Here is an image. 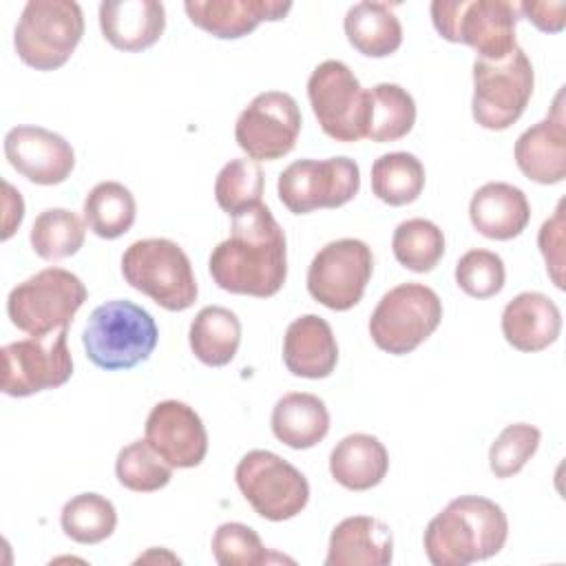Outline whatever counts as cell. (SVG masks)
<instances>
[{"instance_id": "obj_5", "label": "cell", "mask_w": 566, "mask_h": 566, "mask_svg": "<svg viewBox=\"0 0 566 566\" xmlns=\"http://www.w3.org/2000/svg\"><path fill=\"white\" fill-rule=\"evenodd\" d=\"M124 281L168 312L195 305L199 287L188 254L179 243L155 237L139 239L122 254Z\"/></svg>"}, {"instance_id": "obj_16", "label": "cell", "mask_w": 566, "mask_h": 566, "mask_svg": "<svg viewBox=\"0 0 566 566\" xmlns=\"http://www.w3.org/2000/svg\"><path fill=\"white\" fill-rule=\"evenodd\" d=\"M144 438L172 469L199 467L208 453V431L181 400L157 402L146 418Z\"/></svg>"}, {"instance_id": "obj_32", "label": "cell", "mask_w": 566, "mask_h": 566, "mask_svg": "<svg viewBox=\"0 0 566 566\" xmlns=\"http://www.w3.org/2000/svg\"><path fill=\"white\" fill-rule=\"evenodd\" d=\"M86 221L69 208H46L31 226V248L44 261H60L80 252L86 239Z\"/></svg>"}, {"instance_id": "obj_4", "label": "cell", "mask_w": 566, "mask_h": 566, "mask_svg": "<svg viewBox=\"0 0 566 566\" xmlns=\"http://www.w3.org/2000/svg\"><path fill=\"white\" fill-rule=\"evenodd\" d=\"M440 38L471 46L480 60L497 62L517 49V2L509 0H433L429 7Z\"/></svg>"}, {"instance_id": "obj_42", "label": "cell", "mask_w": 566, "mask_h": 566, "mask_svg": "<svg viewBox=\"0 0 566 566\" xmlns=\"http://www.w3.org/2000/svg\"><path fill=\"white\" fill-rule=\"evenodd\" d=\"M24 217V201L22 195L9 184L4 181V230H2V239L7 241L15 228L22 223Z\"/></svg>"}, {"instance_id": "obj_6", "label": "cell", "mask_w": 566, "mask_h": 566, "mask_svg": "<svg viewBox=\"0 0 566 566\" xmlns=\"http://www.w3.org/2000/svg\"><path fill=\"white\" fill-rule=\"evenodd\" d=\"M84 13L73 0H29L13 31L18 57L35 71H55L75 53Z\"/></svg>"}, {"instance_id": "obj_3", "label": "cell", "mask_w": 566, "mask_h": 566, "mask_svg": "<svg viewBox=\"0 0 566 566\" xmlns=\"http://www.w3.org/2000/svg\"><path fill=\"white\" fill-rule=\"evenodd\" d=\"M157 340L155 318L142 305L126 298L97 305L82 332L88 360L106 371L133 369L148 360Z\"/></svg>"}, {"instance_id": "obj_25", "label": "cell", "mask_w": 566, "mask_h": 566, "mask_svg": "<svg viewBox=\"0 0 566 566\" xmlns=\"http://www.w3.org/2000/svg\"><path fill=\"white\" fill-rule=\"evenodd\" d=\"M389 471V453L371 433H349L329 453L332 478L349 491L378 486Z\"/></svg>"}, {"instance_id": "obj_28", "label": "cell", "mask_w": 566, "mask_h": 566, "mask_svg": "<svg viewBox=\"0 0 566 566\" xmlns=\"http://www.w3.org/2000/svg\"><path fill=\"white\" fill-rule=\"evenodd\" d=\"M195 358L208 367L228 365L241 345V321L221 305H206L197 312L188 329Z\"/></svg>"}, {"instance_id": "obj_15", "label": "cell", "mask_w": 566, "mask_h": 566, "mask_svg": "<svg viewBox=\"0 0 566 566\" xmlns=\"http://www.w3.org/2000/svg\"><path fill=\"white\" fill-rule=\"evenodd\" d=\"M301 108L290 93H259L237 117V146L254 161H274L294 150L301 133Z\"/></svg>"}, {"instance_id": "obj_41", "label": "cell", "mask_w": 566, "mask_h": 566, "mask_svg": "<svg viewBox=\"0 0 566 566\" xmlns=\"http://www.w3.org/2000/svg\"><path fill=\"white\" fill-rule=\"evenodd\" d=\"M520 13L526 15L528 22H533L539 31L544 33H559L566 24V2L555 0V2H520L517 4Z\"/></svg>"}, {"instance_id": "obj_17", "label": "cell", "mask_w": 566, "mask_h": 566, "mask_svg": "<svg viewBox=\"0 0 566 566\" xmlns=\"http://www.w3.org/2000/svg\"><path fill=\"white\" fill-rule=\"evenodd\" d=\"M4 157L13 170L38 186H55L75 168L71 144L42 126H15L4 135Z\"/></svg>"}, {"instance_id": "obj_8", "label": "cell", "mask_w": 566, "mask_h": 566, "mask_svg": "<svg viewBox=\"0 0 566 566\" xmlns=\"http://www.w3.org/2000/svg\"><path fill=\"white\" fill-rule=\"evenodd\" d=\"M442 321L440 296L422 283H400L385 292L369 316V336L387 354L405 356L420 347Z\"/></svg>"}, {"instance_id": "obj_7", "label": "cell", "mask_w": 566, "mask_h": 566, "mask_svg": "<svg viewBox=\"0 0 566 566\" xmlns=\"http://www.w3.org/2000/svg\"><path fill=\"white\" fill-rule=\"evenodd\" d=\"M86 298L88 290L80 276L64 268H46L9 292L7 314L20 332L44 336L69 329Z\"/></svg>"}, {"instance_id": "obj_10", "label": "cell", "mask_w": 566, "mask_h": 566, "mask_svg": "<svg viewBox=\"0 0 566 566\" xmlns=\"http://www.w3.org/2000/svg\"><path fill=\"white\" fill-rule=\"evenodd\" d=\"M234 480L254 513L270 522L292 520L310 502L307 478L268 449L248 451L234 469Z\"/></svg>"}, {"instance_id": "obj_24", "label": "cell", "mask_w": 566, "mask_h": 566, "mask_svg": "<svg viewBox=\"0 0 566 566\" xmlns=\"http://www.w3.org/2000/svg\"><path fill=\"white\" fill-rule=\"evenodd\" d=\"M469 219L482 237L511 241L526 230L531 221V203L517 186L489 181L473 192L469 201Z\"/></svg>"}, {"instance_id": "obj_20", "label": "cell", "mask_w": 566, "mask_h": 566, "mask_svg": "<svg viewBox=\"0 0 566 566\" xmlns=\"http://www.w3.org/2000/svg\"><path fill=\"white\" fill-rule=\"evenodd\" d=\"M104 40L126 53L150 49L166 29V9L157 0H104L99 4Z\"/></svg>"}, {"instance_id": "obj_34", "label": "cell", "mask_w": 566, "mask_h": 566, "mask_svg": "<svg viewBox=\"0 0 566 566\" xmlns=\"http://www.w3.org/2000/svg\"><path fill=\"white\" fill-rule=\"evenodd\" d=\"M391 250L402 268L424 274L431 272L444 256V234L429 219H407L394 230Z\"/></svg>"}, {"instance_id": "obj_19", "label": "cell", "mask_w": 566, "mask_h": 566, "mask_svg": "<svg viewBox=\"0 0 566 566\" xmlns=\"http://www.w3.org/2000/svg\"><path fill=\"white\" fill-rule=\"evenodd\" d=\"M184 9L195 27L219 38L237 40L252 33L261 22L283 20L290 0H186Z\"/></svg>"}, {"instance_id": "obj_13", "label": "cell", "mask_w": 566, "mask_h": 566, "mask_svg": "<svg viewBox=\"0 0 566 566\" xmlns=\"http://www.w3.org/2000/svg\"><path fill=\"white\" fill-rule=\"evenodd\" d=\"M69 329L7 343L2 354V394L27 398L62 387L73 376V358L66 343Z\"/></svg>"}, {"instance_id": "obj_35", "label": "cell", "mask_w": 566, "mask_h": 566, "mask_svg": "<svg viewBox=\"0 0 566 566\" xmlns=\"http://www.w3.org/2000/svg\"><path fill=\"white\" fill-rule=\"evenodd\" d=\"M263 184L265 177L259 161L250 157L230 159L217 175L214 199L223 212L239 217L261 203Z\"/></svg>"}, {"instance_id": "obj_37", "label": "cell", "mask_w": 566, "mask_h": 566, "mask_svg": "<svg viewBox=\"0 0 566 566\" xmlns=\"http://www.w3.org/2000/svg\"><path fill=\"white\" fill-rule=\"evenodd\" d=\"M542 431L528 422L506 424L489 449V469L495 478H513L539 449Z\"/></svg>"}, {"instance_id": "obj_18", "label": "cell", "mask_w": 566, "mask_h": 566, "mask_svg": "<svg viewBox=\"0 0 566 566\" xmlns=\"http://www.w3.org/2000/svg\"><path fill=\"white\" fill-rule=\"evenodd\" d=\"M520 172L535 184H559L566 177V115L564 88L557 93L551 113L526 128L513 148Z\"/></svg>"}, {"instance_id": "obj_33", "label": "cell", "mask_w": 566, "mask_h": 566, "mask_svg": "<svg viewBox=\"0 0 566 566\" xmlns=\"http://www.w3.org/2000/svg\"><path fill=\"white\" fill-rule=\"evenodd\" d=\"M60 524L64 535L73 542L99 544L113 535L117 511L113 502L99 493H80L62 506Z\"/></svg>"}, {"instance_id": "obj_1", "label": "cell", "mask_w": 566, "mask_h": 566, "mask_svg": "<svg viewBox=\"0 0 566 566\" xmlns=\"http://www.w3.org/2000/svg\"><path fill=\"white\" fill-rule=\"evenodd\" d=\"M217 287L230 294L268 298L287 279L285 232L263 203L232 217L230 237L217 243L208 259Z\"/></svg>"}, {"instance_id": "obj_30", "label": "cell", "mask_w": 566, "mask_h": 566, "mask_svg": "<svg viewBox=\"0 0 566 566\" xmlns=\"http://www.w3.org/2000/svg\"><path fill=\"white\" fill-rule=\"evenodd\" d=\"M416 124V102L400 84L380 82L369 88V122L365 137L378 144L402 139Z\"/></svg>"}, {"instance_id": "obj_2", "label": "cell", "mask_w": 566, "mask_h": 566, "mask_svg": "<svg viewBox=\"0 0 566 566\" xmlns=\"http://www.w3.org/2000/svg\"><path fill=\"white\" fill-rule=\"evenodd\" d=\"M509 537L500 504L482 495L451 500L424 528L422 544L433 566H469L497 555Z\"/></svg>"}, {"instance_id": "obj_12", "label": "cell", "mask_w": 566, "mask_h": 566, "mask_svg": "<svg viewBox=\"0 0 566 566\" xmlns=\"http://www.w3.org/2000/svg\"><path fill=\"white\" fill-rule=\"evenodd\" d=\"M360 190V168L349 157L292 161L276 184L281 203L292 214L340 208Z\"/></svg>"}, {"instance_id": "obj_23", "label": "cell", "mask_w": 566, "mask_h": 566, "mask_svg": "<svg viewBox=\"0 0 566 566\" xmlns=\"http://www.w3.org/2000/svg\"><path fill=\"white\" fill-rule=\"evenodd\" d=\"M391 559V528L378 517L352 515L334 526L325 566H387Z\"/></svg>"}, {"instance_id": "obj_26", "label": "cell", "mask_w": 566, "mask_h": 566, "mask_svg": "<svg viewBox=\"0 0 566 566\" xmlns=\"http://www.w3.org/2000/svg\"><path fill=\"white\" fill-rule=\"evenodd\" d=\"M270 427L290 449H312L329 431V411L318 396L290 391L274 402Z\"/></svg>"}, {"instance_id": "obj_40", "label": "cell", "mask_w": 566, "mask_h": 566, "mask_svg": "<svg viewBox=\"0 0 566 566\" xmlns=\"http://www.w3.org/2000/svg\"><path fill=\"white\" fill-rule=\"evenodd\" d=\"M564 206L566 201L562 199L555 214L546 219L537 232V245L546 261V272L559 290H564Z\"/></svg>"}, {"instance_id": "obj_22", "label": "cell", "mask_w": 566, "mask_h": 566, "mask_svg": "<svg viewBox=\"0 0 566 566\" xmlns=\"http://www.w3.org/2000/svg\"><path fill=\"white\" fill-rule=\"evenodd\" d=\"M502 334L517 352H542L559 338L562 312L551 296L522 292L513 296L502 312Z\"/></svg>"}, {"instance_id": "obj_14", "label": "cell", "mask_w": 566, "mask_h": 566, "mask_svg": "<svg viewBox=\"0 0 566 566\" xmlns=\"http://www.w3.org/2000/svg\"><path fill=\"white\" fill-rule=\"evenodd\" d=\"M374 274L371 248L360 239L325 243L307 268V292L334 312H347L360 303Z\"/></svg>"}, {"instance_id": "obj_31", "label": "cell", "mask_w": 566, "mask_h": 566, "mask_svg": "<svg viewBox=\"0 0 566 566\" xmlns=\"http://www.w3.org/2000/svg\"><path fill=\"white\" fill-rule=\"evenodd\" d=\"M422 161L405 150L385 153L371 164V192L387 206H407L424 190Z\"/></svg>"}, {"instance_id": "obj_27", "label": "cell", "mask_w": 566, "mask_h": 566, "mask_svg": "<svg viewBox=\"0 0 566 566\" xmlns=\"http://www.w3.org/2000/svg\"><path fill=\"white\" fill-rule=\"evenodd\" d=\"M343 29L347 42L367 57H387L402 44V24L387 2H356L347 9Z\"/></svg>"}, {"instance_id": "obj_36", "label": "cell", "mask_w": 566, "mask_h": 566, "mask_svg": "<svg viewBox=\"0 0 566 566\" xmlns=\"http://www.w3.org/2000/svg\"><path fill=\"white\" fill-rule=\"evenodd\" d=\"M115 475L128 491L153 493L170 482L172 467L144 438L119 449L115 460Z\"/></svg>"}, {"instance_id": "obj_9", "label": "cell", "mask_w": 566, "mask_h": 566, "mask_svg": "<svg viewBox=\"0 0 566 566\" xmlns=\"http://www.w3.org/2000/svg\"><path fill=\"white\" fill-rule=\"evenodd\" d=\"M535 86V71L524 53L515 49L504 60L473 62V119L486 130H506L526 111Z\"/></svg>"}, {"instance_id": "obj_21", "label": "cell", "mask_w": 566, "mask_h": 566, "mask_svg": "<svg viewBox=\"0 0 566 566\" xmlns=\"http://www.w3.org/2000/svg\"><path fill=\"white\" fill-rule=\"evenodd\" d=\"M283 363L292 376L321 380L332 376L338 363V345L332 325L318 314L294 318L283 336Z\"/></svg>"}, {"instance_id": "obj_39", "label": "cell", "mask_w": 566, "mask_h": 566, "mask_svg": "<svg viewBox=\"0 0 566 566\" xmlns=\"http://www.w3.org/2000/svg\"><path fill=\"white\" fill-rule=\"evenodd\" d=\"M210 548L221 566H261L270 562L259 533L241 522L219 524Z\"/></svg>"}, {"instance_id": "obj_11", "label": "cell", "mask_w": 566, "mask_h": 566, "mask_svg": "<svg viewBox=\"0 0 566 566\" xmlns=\"http://www.w3.org/2000/svg\"><path fill=\"white\" fill-rule=\"evenodd\" d=\"M307 97L323 133L336 142H358L367 133L369 88L340 60L321 62L307 80Z\"/></svg>"}, {"instance_id": "obj_38", "label": "cell", "mask_w": 566, "mask_h": 566, "mask_svg": "<svg viewBox=\"0 0 566 566\" xmlns=\"http://www.w3.org/2000/svg\"><path fill=\"white\" fill-rule=\"evenodd\" d=\"M504 281V261L491 250L473 248L464 252L455 263V283L471 298H491L500 294Z\"/></svg>"}, {"instance_id": "obj_29", "label": "cell", "mask_w": 566, "mask_h": 566, "mask_svg": "<svg viewBox=\"0 0 566 566\" xmlns=\"http://www.w3.org/2000/svg\"><path fill=\"white\" fill-rule=\"evenodd\" d=\"M135 217V197L119 181H99L84 199V221L99 239H119L133 228Z\"/></svg>"}]
</instances>
